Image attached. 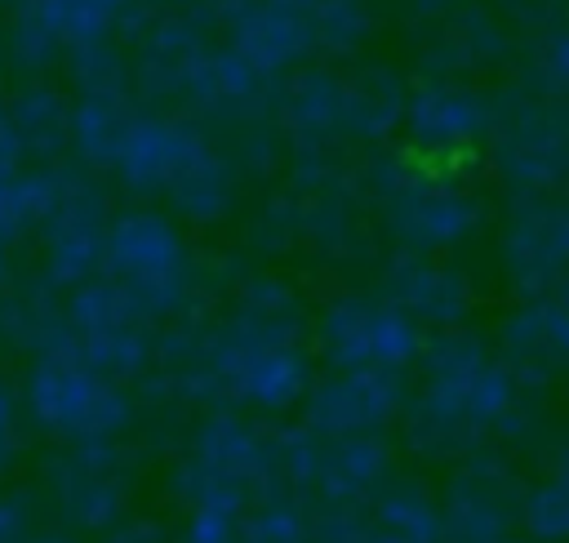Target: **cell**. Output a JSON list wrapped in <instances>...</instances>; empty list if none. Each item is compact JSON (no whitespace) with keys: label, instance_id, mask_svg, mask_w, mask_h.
I'll list each match as a JSON object with an SVG mask.
<instances>
[{"label":"cell","instance_id":"obj_35","mask_svg":"<svg viewBox=\"0 0 569 543\" xmlns=\"http://www.w3.org/2000/svg\"><path fill=\"white\" fill-rule=\"evenodd\" d=\"M22 534V507L13 498H0V543H18Z\"/></svg>","mask_w":569,"mask_h":543},{"label":"cell","instance_id":"obj_33","mask_svg":"<svg viewBox=\"0 0 569 543\" xmlns=\"http://www.w3.org/2000/svg\"><path fill=\"white\" fill-rule=\"evenodd\" d=\"M18 454V401L9 396V387H0V472L13 463Z\"/></svg>","mask_w":569,"mask_h":543},{"label":"cell","instance_id":"obj_20","mask_svg":"<svg viewBox=\"0 0 569 543\" xmlns=\"http://www.w3.org/2000/svg\"><path fill=\"white\" fill-rule=\"evenodd\" d=\"M53 490H58L62 512L76 525H107L124 503V467L111 441H93L67 454L53 476Z\"/></svg>","mask_w":569,"mask_h":543},{"label":"cell","instance_id":"obj_38","mask_svg":"<svg viewBox=\"0 0 569 543\" xmlns=\"http://www.w3.org/2000/svg\"><path fill=\"white\" fill-rule=\"evenodd\" d=\"M13 285V245L0 236V294Z\"/></svg>","mask_w":569,"mask_h":543},{"label":"cell","instance_id":"obj_10","mask_svg":"<svg viewBox=\"0 0 569 543\" xmlns=\"http://www.w3.org/2000/svg\"><path fill=\"white\" fill-rule=\"evenodd\" d=\"M138 0H18L9 18V53L40 71L89 40H107Z\"/></svg>","mask_w":569,"mask_h":543},{"label":"cell","instance_id":"obj_3","mask_svg":"<svg viewBox=\"0 0 569 543\" xmlns=\"http://www.w3.org/2000/svg\"><path fill=\"white\" fill-rule=\"evenodd\" d=\"M22 401H27L31 418L44 432H53L62 441H76V445L111 441L133 418V401H129L124 383L89 369L71 352L36 356Z\"/></svg>","mask_w":569,"mask_h":543},{"label":"cell","instance_id":"obj_23","mask_svg":"<svg viewBox=\"0 0 569 543\" xmlns=\"http://www.w3.org/2000/svg\"><path fill=\"white\" fill-rule=\"evenodd\" d=\"M4 111H9L22 160H36L44 169V160L71 156V102L58 89L27 85L22 93H13V102Z\"/></svg>","mask_w":569,"mask_h":543},{"label":"cell","instance_id":"obj_30","mask_svg":"<svg viewBox=\"0 0 569 543\" xmlns=\"http://www.w3.org/2000/svg\"><path fill=\"white\" fill-rule=\"evenodd\" d=\"M529 525L538 534H569V481H556V485H542L533 498H529Z\"/></svg>","mask_w":569,"mask_h":543},{"label":"cell","instance_id":"obj_12","mask_svg":"<svg viewBox=\"0 0 569 543\" xmlns=\"http://www.w3.org/2000/svg\"><path fill=\"white\" fill-rule=\"evenodd\" d=\"M400 129L409 138L413 160H422V169H440L467 160L480 147V138L489 134V107L471 89L436 80L409 93Z\"/></svg>","mask_w":569,"mask_h":543},{"label":"cell","instance_id":"obj_24","mask_svg":"<svg viewBox=\"0 0 569 543\" xmlns=\"http://www.w3.org/2000/svg\"><path fill=\"white\" fill-rule=\"evenodd\" d=\"M236 191H240V178H236L231 156H227L218 142H209V147L173 178V187L164 191V200H169V205L178 209V218H187V223H218V218L231 214Z\"/></svg>","mask_w":569,"mask_h":543},{"label":"cell","instance_id":"obj_37","mask_svg":"<svg viewBox=\"0 0 569 543\" xmlns=\"http://www.w3.org/2000/svg\"><path fill=\"white\" fill-rule=\"evenodd\" d=\"M276 4H284V9H293V13H302L307 22L320 13V9H329V4H338V0H276Z\"/></svg>","mask_w":569,"mask_h":543},{"label":"cell","instance_id":"obj_31","mask_svg":"<svg viewBox=\"0 0 569 543\" xmlns=\"http://www.w3.org/2000/svg\"><path fill=\"white\" fill-rule=\"evenodd\" d=\"M236 539H240V521H236L231 507H213V503L191 507L187 543H236Z\"/></svg>","mask_w":569,"mask_h":543},{"label":"cell","instance_id":"obj_8","mask_svg":"<svg viewBox=\"0 0 569 543\" xmlns=\"http://www.w3.org/2000/svg\"><path fill=\"white\" fill-rule=\"evenodd\" d=\"M107 196L89 174H58L53 209L40 223V280L53 289H76L102 272L107 245Z\"/></svg>","mask_w":569,"mask_h":543},{"label":"cell","instance_id":"obj_25","mask_svg":"<svg viewBox=\"0 0 569 543\" xmlns=\"http://www.w3.org/2000/svg\"><path fill=\"white\" fill-rule=\"evenodd\" d=\"M409 89L391 67H360L347 76V138L378 142L405 125Z\"/></svg>","mask_w":569,"mask_h":543},{"label":"cell","instance_id":"obj_11","mask_svg":"<svg viewBox=\"0 0 569 543\" xmlns=\"http://www.w3.org/2000/svg\"><path fill=\"white\" fill-rule=\"evenodd\" d=\"M493 160L525 196H547L551 187L569 182V107L533 102L507 116L493 138Z\"/></svg>","mask_w":569,"mask_h":543},{"label":"cell","instance_id":"obj_6","mask_svg":"<svg viewBox=\"0 0 569 543\" xmlns=\"http://www.w3.org/2000/svg\"><path fill=\"white\" fill-rule=\"evenodd\" d=\"M271 476H276V450L267 445V436L240 414H213L200 423L191 441V458L178 472V485L191 498V507L213 503L240 512L271 485Z\"/></svg>","mask_w":569,"mask_h":543},{"label":"cell","instance_id":"obj_18","mask_svg":"<svg viewBox=\"0 0 569 543\" xmlns=\"http://www.w3.org/2000/svg\"><path fill=\"white\" fill-rule=\"evenodd\" d=\"M227 45L253 62L262 76L280 80L289 71H298L311 53H316V40H311V22L276 0H258L249 4L244 13H236L227 22Z\"/></svg>","mask_w":569,"mask_h":543},{"label":"cell","instance_id":"obj_14","mask_svg":"<svg viewBox=\"0 0 569 543\" xmlns=\"http://www.w3.org/2000/svg\"><path fill=\"white\" fill-rule=\"evenodd\" d=\"M502 267L511 285L542 294L569 276V200L525 196L502 227Z\"/></svg>","mask_w":569,"mask_h":543},{"label":"cell","instance_id":"obj_28","mask_svg":"<svg viewBox=\"0 0 569 543\" xmlns=\"http://www.w3.org/2000/svg\"><path fill=\"white\" fill-rule=\"evenodd\" d=\"M373 31V13H369V0H338L329 9H320L311 18V40H316V53H351L369 40Z\"/></svg>","mask_w":569,"mask_h":543},{"label":"cell","instance_id":"obj_15","mask_svg":"<svg viewBox=\"0 0 569 543\" xmlns=\"http://www.w3.org/2000/svg\"><path fill=\"white\" fill-rule=\"evenodd\" d=\"M302 405H307V427L329 441L378 436V427L400 409V374L333 369L329 378L307 387Z\"/></svg>","mask_w":569,"mask_h":543},{"label":"cell","instance_id":"obj_16","mask_svg":"<svg viewBox=\"0 0 569 543\" xmlns=\"http://www.w3.org/2000/svg\"><path fill=\"white\" fill-rule=\"evenodd\" d=\"M382 298L396 303L418 329H453L471 312V280L436 254L400 249L382 272Z\"/></svg>","mask_w":569,"mask_h":543},{"label":"cell","instance_id":"obj_39","mask_svg":"<svg viewBox=\"0 0 569 543\" xmlns=\"http://www.w3.org/2000/svg\"><path fill=\"white\" fill-rule=\"evenodd\" d=\"M111 543H156V534H151L147 525H129V530H120Z\"/></svg>","mask_w":569,"mask_h":543},{"label":"cell","instance_id":"obj_21","mask_svg":"<svg viewBox=\"0 0 569 543\" xmlns=\"http://www.w3.org/2000/svg\"><path fill=\"white\" fill-rule=\"evenodd\" d=\"M138 120V107L129 93H76L71 102V151L84 169L111 174L129 129Z\"/></svg>","mask_w":569,"mask_h":543},{"label":"cell","instance_id":"obj_17","mask_svg":"<svg viewBox=\"0 0 569 543\" xmlns=\"http://www.w3.org/2000/svg\"><path fill=\"white\" fill-rule=\"evenodd\" d=\"M276 120L293 147H329L347 138V76L333 67H298L276 85Z\"/></svg>","mask_w":569,"mask_h":543},{"label":"cell","instance_id":"obj_5","mask_svg":"<svg viewBox=\"0 0 569 543\" xmlns=\"http://www.w3.org/2000/svg\"><path fill=\"white\" fill-rule=\"evenodd\" d=\"M311 338L333 369L400 374L422 356V329L382 294H338L320 307Z\"/></svg>","mask_w":569,"mask_h":543},{"label":"cell","instance_id":"obj_13","mask_svg":"<svg viewBox=\"0 0 569 543\" xmlns=\"http://www.w3.org/2000/svg\"><path fill=\"white\" fill-rule=\"evenodd\" d=\"M213 138L187 120V116H169V111H138L111 174L124 191L133 196H164L173 187V178L209 147Z\"/></svg>","mask_w":569,"mask_h":543},{"label":"cell","instance_id":"obj_7","mask_svg":"<svg viewBox=\"0 0 569 543\" xmlns=\"http://www.w3.org/2000/svg\"><path fill=\"white\" fill-rule=\"evenodd\" d=\"M138 85L147 93H173L187 107L222 120H258L267 107H276V80L244 62L231 45H200L178 67L147 76Z\"/></svg>","mask_w":569,"mask_h":543},{"label":"cell","instance_id":"obj_41","mask_svg":"<svg viewBox=\"0 0 569 543\" xmlns=\"http://www.w3.org/2000/svg\"><path fill=\"white\" fill-rule=\"evenodd\" d=\"M565 472H569V458H565Z\"/></svg>","mask_w":569,"mask_h":543},{"label":"cell","instance_id":"obj_22","mask_svg":"<svg viewBox=\"0 0 569 543\" xmlns=\"http://www.w3.org/2000/svg\"><path fill=\"white\" fill-rule=\"evenodd\" d=\"M53 285H9L0 294V338L31 356H49L67 347V312L53 298Z\"/></svg>","mask_w":569,"mask_h":543},{"label":"cell","instance_id":"obj_40","mask_svg":"<svg viewBox=\"0 0 569 543\" xmlns=\"http://www.w3.org/2000/svg\"><path fill=\"white\" fill-rule=\"evenodd\" d=\"M31 543H71L67 534H40V539H31Z\"/></svg>","mask_w":569,"mask_h":543},{"label":"cell","instance_id":"obj_27","mask_svg":"<svg viewBox=\"0 0 569 543\" xmlns=\"http://www.w3.org/2000/svg\"><path fill=\"white\" fill-rule=\"evenodd\" d=\"M67 71H71V85L76 93H129V58L120 53V45L107 36V40H89L80 49L67 53Z\"/></svg>","mask_w":569,"mask_h":543},{"label":"cell","instance_id":"obj_2","mask_svg":"<svg viewBox=\"0 0 569 543\" xmlns=\"http://www.w3.org/2000/svg\"><path fill=\"white\" fill-rule=\"evenodd\" d=\"M102 276L116 280L151 320H164L187 307L196 289V258L173 218L133 205L107 223Z\"/></svg>","mask_w":569,"mask_h":543},{"label":"cell","instance_id":"obj_36","mask_svg":"<svg viewBox=\"0 0 569 543\" xmlns=\"http://www.w3.org/2000/svg\"><path fill=\"white\" fill-rule=\"evenodd\" d=\"M0 165H22V151H18V138H13V125H9L4 107H0Z\"/></svg>","mask_w":569,"mask_h":543},{"label":"cell","instance_id":"obj_29","mask_svg":"<svg viewBox=\"0 0 569 543\" xmlns=\"http://www.w3.org/2000/svg\"><path fill=\"white\" fill-rule=\"evenodd\" d=\"M236 543H307V525L293 503H262L240 525Z\"/></svg>","mask_w":569,"mask_h":543},{"label":"cell","instance_id":"obj_9","mask_svg":"<svg viewBox=\"0 0 569 543\" xmlns=\"http://www.w3.org/2000/svg\"><path fill=\"white\" fill-rule=\"evenodd\" d=\"M382 205H387V227L400 240V249L413 254H440L462 245L476 223H480V205L476 196H467L462 187L418 169V174H396L382 182Z\"/></svg>","mask_w":569,"mask_h":543},{"label":"cell","instance_id":"obj_19","mask_svg":"<svg viewBox=\"0 0 569 543\" xmlns=\"http://www.w3.org/2000/svg\"><path fill=\"white\" fill-rule=\"evenodd\" d=\"M498 338L511 369H533V374L565 369L569 365V276L542 294H529V303L507 316Z\"/></svg>","mask_w":569,"mask_h":543},{"label":"cell","instance_id":"obj_26","mask_svg":"<svg viewBox=\"0 0 569 543\" xmlns=\"http://www.w3.org/2000/svg\"><path fill=\"white\" fill-rule=\"evenodd\" d=\"M58 174L40 165H0V236L13 245L27 231H40L53 209Z\"/></svg>","mask_w":569,"mask_h":543},{"label":"cell","instance_id":"obj_1","mask_svg":"<svg viewBox=\"0 0 569 543\" xmlns=\"http://www.w3.org/2000/svg\"><path fill=\"white\" fill-rule=\"evenodd\" d=\"M422 396L413 409V432L440 445L462 441L476 427L498 423L516 401V374L507 361L467 329H440L422 343Z\"/></svg>","mask_w":569,"mask_h":543},{"label":"cell","instance_id":"obj_4","mask_svg":"<svg viewBox=\"0 0 569 543\" xmlns=\"http://www.w3.org/2000/svg\"><path fill=\"white\" fill-rule=\"evenodd\" d=\"M62 312H67V347L62 352L84 361L89 369H98L116 383H129L151 365L156 320L102 272L89 276L84 285L67 289Z\"/></svg>","mask_w":569,"mask_h":543},{"label":"cell","instance_id":"obj_34","mask_svg":"<svg viewBox=\"0 0 569 543\" xmlns=\"http://www.w3.org/2000/svg\"><path fill=\"white\" fill-rule=\"evenodd\" d=\"M249 4H258V0H196V9H200L209 22H231V18L244 13Z\"/></svg>","mask_w":569,"mask_h":543},{"label":"cell","instance_id":"obj_32","mask_svg":"<svg viewBox=\"0 0 569 543\" xmlns=\"http://www.w3.org/2000/svg\"><path fill=\"white\" fill-rule=\"evenodd\" d=\"M538 80L547 93L569 98V27H556V36L542 40L538 49Z\"/></svg>","mask_w":569,"mask_h":543}]
</instances>
